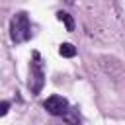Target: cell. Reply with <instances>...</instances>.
I'll use <instances>...</instances> for the list:
<instances>
[{"label":"cell","instance_id":"1","mask_svg":"<svg viewBox=\"0 0 125 125\" xmlns=\"http://www.w3.org/2000/svg\"><path fill=\"white\" fill-rule=\"evenodd\" d=\"M33 37V27H31V21H29V16L25 12H18L14 14L12 21H10V39L12 43L20 45V43H25Z\"/></svg>","mask_w":125,"mask_h":125},{"label":"cell","instance_id":"2","mask_svg":"<svg viewBox=\"0 0 125 125\" xmlns=\"http://www.w3.org/2000/svg\"><path fill=\"white\" fill-rule=\"evenodd\" d=\"M43 84H45V66H43V61H41V55L37 51H33L31 55V61H29V90L33 96L41 94L43 90Z\"/></svg>","mask_w":125,"mask_h":125},{"label":"cell","instance_id":"3","mask_svg":"<svg viewBox=\"0 0 125 125\" xmlns=\"http://www.w3.org/2000/svg\"><path fill=\"white\" fill-rule=\"evenodd\" d=\"M43 107H45V111H47L49 115H53V117H62V115L70 109L68 100L62 98V96H59V94H51V96L43 102Z\"/></svg>","mask_w":125,"mask_h":125},{"label":"cell","instance_id":"4","mask_svg":"<svg viewBox=\"0 0 125 125\" xmlns=\"http://www.w3.org/2000/svg\"><path fill=\"white\" fill-rule=\"evenodd\" d=\"M57 20L64 23L66 31H72V29H74V20H72V16H70L68 12H62V10H61V12H57Z\"/></svg>","mask_w":125,"mask_h":125},{"label":"cell","instance_id":"5","mask_svg":"<svg viewBox=\"0 0 125 125\" xmlns=\"http://www.w3.org/2000/svg\"><path fill=\"white\" fill-rule=\"evenodd\" d=\"M59 55L64 57V59H72V57L76 55V47H74L72 43H61V47H59Z\"/></svg>","mask_w":125,"mask_h":125},{"label":"cell","instance_id":"6","mask_svg":"<svg viewBox=\"0 0 125 125\" xmlns=\"http://www.w3.org/2000/svg\"><path fill=\"white\" fill-rule=\"evenodd\" d=\"M62 119H64L68 125H82V121H80V117H78V109H74V107H70V109L62 115Z\"/></svg>","mask_w":125,"mask_h":125},{"label":"cell","instance_id":"7","mask_svg":"<svg viewBox=\"0 0 125 125\" xmlns=\"http://www.w3.org/2000/svg\"><path fill=\"white\" fill-rule=\"evenodd\" d=\"M8 109H10V102H8V100H4V102H2V109H0V115H6V113H8Z\"/></svg>","mask_w":125,"mask_h":125}]
</instances>
